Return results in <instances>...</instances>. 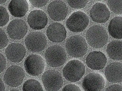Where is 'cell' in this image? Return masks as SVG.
<instances>
[{"instance_id":"6da1fadb","label":"cell","mask_w":122,"mask_h":91,"mask_svg":"<svg viewBox=\"0 0 122 91\" xmlns=\"http://www.w3.org/2000/svg\"><path fill=\"white\" fill-rule=\"evenodd\" d=\"M86 40L90 46L99 49L107 44L109 35L103 27L99 25L91 26L86 31Z\"/></svg>"},{"instance_id":"7a4b0ae2","label":"cell","mask_w":122,"mask_h":91,"mask_svg":"<svg viewBox=\"0 0 122 91\" xmlns=\"http://www.w3.org/2000/svg\"><path fill=\"white\" fill-rule=\"evenodd\" d=\"M65 47L68 54L76 58L83 56L88 49L85 39L80 35H73L69 37L66 42Z\"/></svg>"},{"instance_id":"3957f363","label":"cell","mask_w":122,"mask_h":91,"mask_svg":"<svg viewBox=\"0 0 122 91\" xmlns=\"http://www.w3.org/2000/svg\"><path fill=\"white\" fill-rule=\"evenodd\" d=\"M45 58L47 64L52 67L62 66L67 60V54L65 49L58 45L48 47L45 53Z\"/></svg>"},{"instance_id":"277c9868","label":"cell","mask_w":122,"mask_h":91,"mask_svg":"<svg viewBox=\"0 0 122 91\" xmlns=\"http://www.w3.org/2000/svg\"><path fill=\"white\" fill-rule=\"evenodd\" d=\"M85 73V67L78 60H71L64 67L63 76L68 81L76 82L79 81Z\"/></svg>"},{"instance_id":"5b68a950","label":"cell","mask_w":122,"mask_h":91,"mask_svg":"<svg viewBox=\"0 0 122 91\" xmlns=\"http://www.w3.org/2000/svg\"><path fill=\"white\" fill-rule=\"evenodd\" d=\"M89 18L83 11L73 13L66 21V26L71 31L80 33L83 31L89 25Z\"/></svg>"},{"instance_id":"8992f818","label":"cell","mask_w":122,"mask_h":91,"mask_svg":"<svg viewBox=\"0 0 122 91\" xmlns=\"http://www.w3.org/2000/svg\"><path fill=\"white\" fill-rule=\"evenodd\" d=\"M25 42L27 49L32 52H40L44 51L47 44L46 36L40 31L29 33L25 37Z\"/></svg>"},{"instance_id":"52a82bcc","label":"cell","mask_w":122,"mask_h":91,"mask_svg":"<svg viewBox=\"0 0 122 91\" xmlns=\"http://www.w3.org/2000/svg\"><path fill=\"white\" fill-rule=\"evenodd\" d=\"M26 72L31 76H38L42 74L45 68V62L42 56L38 54H30L24 62Z\"/></svg>"},{"instance_id":"ba28073f","label":"cell","mask_w":122,"mask_h":91,"mask_svg":"<svg viewBox=\"0 0 122 91\" xmlns=\"http://www.w3.org/2000/svg\"><path fill=\"white\" fill-rule=\"evenodd\" d=\"M42 81L47 91H58L62 87L63 79L58 71L48 70L42 76Z\"/></svg>"},{"instance_id":"9c48e42d","label":"cell","mask_w":122,"mask_h":91,"mask_svg":"<svg viewBox=\"0 0 122 91\" xmlns=\"http://www.w3.org/2000/svg\"><path fill=\"white\" fill-rule=\"evenodd\" d=\"M25 77L23 68L17 65H13L7 69L4 75V81L9 86L17 87L21 85Z\"/></svg>"},{"instance_id":"30bf717a","label":"cell","mask_w":122,"mask_h":91,"mask_svg":"<svg viewBox=\"0 0 122 91\" xmlns=\"http://www.w3.org/2000/svg\"><path fill=\"white\" fill-rule=\"evenodd\" d=\"M105 85L104 76L99 73L93 72L87 75L82 80L85 91H101Z\"/></svg>"},{"instance_id":"8fae6325","label":"cell","mask_w":122,"mask_h":91,"mask_svg":"<svg viewBox=\"0 0 122 91\" xmlns=\"http://www.w3.org/2000/svg\"><path fill=\"white\" fill-rule=\"evenodd\" d=\"M47 11L51 19L56 21H61L64 20L67 17L68 9L64 1H54L49 4Z\"/></svg>"},{"instance_id":"7c38bea8","label":"cell","mask_w":122,"mask_h":91,"mask_svg":"<svg viewBox=\"0 0 122 91\" xmlns=\"http://www.w3.org/2000/svg\"><path fill=\"white\" fill-rule=\"evenodd\" d=\"M9 36L13 40H21L28 32V27L25 22L20 19H15L9 23L7 28Z\"/></svg>"},{"instance_id":"4fadbf2b","label":"cell","mask_w":122,"mask_h":91,"mask_svg":"<svg viewBox=\"0 0 122 91\" xmlns=\"http://www.w3.org/2000/svg\"><path fill=\"white\" fill-rule=\"evenodd\" d=\"M27 22L31 29L36 30H41L46 26L48 23V17L44 11L34 10L28 14Z\"/></svg>"},{"instance_id":"5bb4252c","label":"cell","mask_w":122,"mask_h":91,"mask_svg":"<svg viewBox=\"0 0 122 91\" xmlns=\"http://www.w3.org/2000/svg\"><path fill=\"white\" fill-rule=\"evenodd\" d=\"M90 17L96 22L104 23L109 20L110 11L105 4L97 2L94 4L90 10Z\"/></svg>"},{"instance_id":"9a60e30c","label":"cell","mask_w":122,"mask_h":91,"mask_svg":"<svg viewBox=\"0 0 122 91\" xmlns=\"http://www.w3.org/2000/svg\"><path fill=\"white\" fill-rule=\"evenodd\" d=\"M46 34L48 39L53 42H62L67 37V31L64 25L59 22H54L48 27Z\"/></svg>"},{"instance_id":"2e32d148","label":"cell","mask_w":122,"mask_h":91,"mask_svg":"<svg viewBox=\"0 0 122 91\" xmlns=\"http://www.w3.org/2000/svg\"><path fill=\"white\" fill-rule=\"evenodd\" d=\"M107 63V58L103 52L93 51L86 57V64L92 70H103Z\"/></svg>"},{"instance_id":"e0dca14e","label":"cell","mask_w":122,"mask_h":91,"mask_svg":"<svg viewBox=\"0 0 122 91\" xmlns=\"http://www.w3.org/2000/svg\"><path fill=\"white\" fill-rule=\"evenodd\" d=\"M26 49L22 44L13 43L5 49V54L7 58L12 62L19 63L25 58Z\"/></svg>"},{"instance_id":"ac0fdd59","label":"cell","mask_w":122,"mask_h":91,"mask_svg":"<svg viewBox=\"0 0 122 91\" xmlns=\"http://www.w3.org/2000/svg\"><path fill=\"white\" fill-rule=\"evenodd\" d=\"M107 80L110 82H122V64L119 62H112L107 67L105 71Z\"/></svg>"},{"instance_id":"d6986e66","label":"cell","mask_w":122,"mask_h":91,"mask_svg":"<svg viewBox=\"0 0 122 91\" xmlns=\"http://www.w3.org/2000/svg\"><path fill=\"white\" fill-rule=\"evenodd\" d=\"M8 9L13 16L22 17L28 12L29 4L25 0H13L9 2Z\"/></svg>"},{"instance_id":"ffe728a7","label":"cell","mask_w":122,"mask_h":91,"mask_svg":"<svg viewBox=\"0 0 122 91\" xmlns=\"http://www.w3.org/2000/svg\"><path fill=\"white\" fill-rule=\"evenodd\" d=\"M122 43L121 40H114L109 43L107 53L110 59L118 61L122 60Z\"/></svg>"},{"instance_id":"44dd1931","label":"cell","mask_w":122,"mask_h":91,"mask_svg":"<svg viewBox=\"0 0 122 91\" xmlns=\"http://www.w3.org/2000/svg\"><path fill=\"white\" fill-rule=\"evenodd\" d=\"M109 34L116 39H122V16H116L110 22L108 27Z\"/></svg>"},{"instance_id":"7402d4cb","label":"cell","mask_w":122,"mask_h":91,"mask_svg":"<svg viewBox=\"0 0 122 91\" xmlns=\"http://www.w3.org/2000/svg\"><path fill=\"white\" fill-rule=\"evenodd\" d=\"M22 90L23 91H44L41 83L33 79H28L25 82Z\"/></svg>"},{"instance_id":"603a6c76","label":"cell","mask_w":122,"mask_h":91,"mask_svg":"<svg viewBox=\"0 0 122 91\" xmlns=\"http://www.w3.org/2000/svg\"><path fill=\"white\" fill-rule=\"evenodd\" d=\"M106 3L107 4L109 9L113 13L116 14H122V3L121 0L118 1H107Z\"/></svg>"},{"instance_id":"cb8c5ba5","label":"cell","mask_w":122,"mask_h":91,"mask_svg":"<svg viewBox=\"0 0 122 91\" xmlns=\"http://www.w3.org/2000/svg\"><path fill=\"white\" fill-rule=\"evenodd\" d=\"M9 21V15L5 7L0 6V27L6 25Z\"/></svg>"},{"instance_id":"d4e9b609","label":"cell","mask_w":122,"mask_h":91,"mask_svg":"<svg viewBox=\"0 0 122 91\" xmlns=\"http://www.w3.org/2000/svg\"><path fill=\"white\" fill-rule=\"evenodd\" d=\"M70 6L74 9L83 8L87 5V1H67Z\"/></svg>"},{"instance_id":"484cf974","label":"cell","mask_w":122,"mask_h":91,"mask_svg":"<svg viewBox=\"0 0 122 91\" xmlns=\"http://www.w3.org/2000/svg\"><path fill=\"white\" fill-rule=\"evenodd\" d=\"M8 38L5 31L0 28V49L5 48L8 43Z\"/></svg>"},{"instance_id":"4316f807","label":"cell","mask_w":122,"mask_h":91,"mask_svg":"<svg viewBox=\"0 0 122 91\" xmlns=\"http://www.w3.org/2000/svg\"><path fill=\"white\" fill-rule=\"evenodd\" d=\"M48 1H45V0H30L29 2L34 7L40 8L46 5Z\"/></svg>"},{"instance_id":"83f0119b","label":"cell","mask_w":122,"mask_h":91,"mask_svg":"<svg viewBox=\"0 0 122 91\" xmlns=\"http://www.w3.org/2000/svg\"><path fill=\"white\" fill-rule=\"evenodd\" d=\"M62 91H82L79 87L75 84H68L63 88Z\"/></svg>"},{"instance_id":"f1b7e54d","label":"cell","mask_w":122,"mask_h":91,"mask_svg":"<svg viewBox=\"0 0 122 91\" xmlns=\"http://www.w3.org/2000/svg\"><path fill=\"white\" fill-rule=\"evenodd\" d=\"M7 61L5 56L0 53V73H2L6 68Z\"/></svg>"},{"instance_id":"f546056e","label":"cell","mask_w":122,"mask_h":91,"mask_svg":"<svg viewBox=\"0 0 122 91\" xmlns=\"http://www.w3.org/2000/svg\"><path fill=\"white\" fill-rule=\"evenodd\" d=\"M105 91H122V86L118 84L111 85L107 88Z\"/></svg>"},{"instance_id":"4dcf8cb0","label":"cell","mask_w":122,"mask_h":91,"mask_svg":"<svg viewBox=\"0 0 122 91\" xmlns=\"http://www.w3.org/2000/svg\"><path fill=\"white\" fill-rule=\"evenodd\" d=\"M0 91H5V84L1 78H0Z\"/></svg>"},{"instance_id":"1f68e13d","label":"cell","mask_w":122,"mask_h":91,"mask_svg":"<svg viewBox=\"0 0 122 91\" xmlns=\"http://www.w3.org/2000/svg\"><path fill=\"white\" fill-rule=\"evenodd\" d=\"M7 2V0H0V4L5 3Z\"/></svg>"},{"instance_id":"d6a6232c","label":"cell","mask_w":122,"mask_h":91,"mask_svg":"<svg viewBox=\"0 0 122 91\" xmlns=\"http://www.w3.org/2000/svg\"><path fill=\"white\" fill-rule=\"evenodd\" d=\"M10 91H19L17 90H10Z\"/></svg>"}]
</instances>
